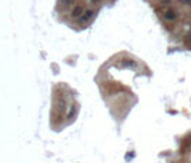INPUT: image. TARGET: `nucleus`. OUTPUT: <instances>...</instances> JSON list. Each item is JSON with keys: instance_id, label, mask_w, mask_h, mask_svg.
<instances>
[{"instance_id": "obj_2", "label": "nucleus", "mask_w": 191, "mask_h": 163, "mask_svg": "<svg viewBox=\"0 0 191 163\" xmlns=\"http://www.w3.org/2000/svg\"><path fill=\"white\" fill-rule=\"evenodd\" d=\"M83 13H84L83 6H76L74 10L71 12V16H73V17H80L81 14H83Z\"/></svg>"}, {"instance_id": "obj_3", "label": "nucleus", "mask_w": 191, "mask_h": 163, "mask_svg": "<svg viewBox=\"0 0 191 163\" xmlns=\"http://www.w3.org/2000/svg\"><path fill=\"white\" fill-rule=\"evenodd\" d=\"M181 2H183V3H185V4H190V6H191V0H181Z\"/></svg>"}, {"instance_id": "obj_1", "label": "nucleus", "mask_w": 191, "mask_h": 163, "mask_svg": "<svg viewBox=\"0 0 191 163\" xmlns=\"http://www.w3.org/2000/svg\"><path fill=\"white\" fill-rule=\"evenodd\" d=\"M163 19H164V21L173 23V21L177 20V12H175L174 9L164 7V12H163Z\"/></svg>"}]
</instances>
